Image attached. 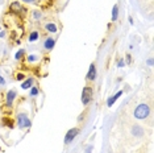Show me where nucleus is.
<instances>
[{
	"mask_svg": "<svg viewBox=\"0 0 154 153\" xmlns=\"http://www.w3.org/2000/svg\"><path fill=\"white\" fill-rule=\"evenodd\" d=\"M149 114H150V107L148 106V104H138L137 106V108L134 109V112H133V116H134L136 119H138V120H144V119H146L149 116Z\"/></svg>",
	"mask_w": 154,
	"mask_h": 153,
	"instance_id": "f257e3e1",
	"label": "nucleus"
},
{
	"mask_svg": "<svg viewBox=\"0 0 154 153\" xmlns=\"http://www.w3.org/2000/svg\"><path fill=\"white\" fill-rule=\"evenodd\" d=\"M92 98H94L92 87H90V86H84L83 90H82V103H83V106H87V104L92 100Z\"/></svg>",
	"mask_w": 154,
	"mask_h": 153,
	"instance_id": "f03ea898",
	"label": "nucleus"
},
{
	"mask_svg": "<svg viewBox=\"0 0 154 153\" xmlns=\"http://www.w3.org/2000/svg\"><path fill=\"white\" fill-rule=\"evenodd\" d=\"M31 119H29V116L26 115L25 112H20L19 115H17V125H19V128H29L31 127Z\"/></svg>",
	"mask_w": 154,
	"mask_h": 153,
	"instance_id": "7ed1b4c3",
	"label": "nucleus"
},
{
	"mask_svg": "<svg viewBox=\"0 0 154 153\" xmlns=\"http://www.w3.org/2000/svg\"><path fill=\"white\" fill-rule=\"evenodd\" d=\"M78 135H79V129H78V128H71V129H69L67 133H66V136H65V144H66V145H67V144H70L71 141H73L75 137H77Z\"/></svg>",
	"mask_w": 154,
	"mask_h": 153,
	"instance_id": "20e7f679",
	"label": "nucleus"
},
{
	"mask_svg": "<svg viewBox=\"0 0 154 153\" xmlns=\"http://www.w3.org/2000/svg\"><path fill=\"white\" fill-rule=\"evenodd\" d=\"M16 95H17L16 90H9L8 92H7V95H5V103H7V106H8V108H11V107H12V103H13V100H15Z\"/></svg>",
	"mask_w": 154,
	"mask_h": 153,
	"instance_id": "39448f33",
	"label": "nucleus"
},
{
	"mask_svg": "<svg viewBox=\"0 0 154 153\" xmlns=\"http://www.w3.org/2000/svg\"><path fill=\"white\" fill-rule=\"evenodd\" d=\"M86 79L87 81H95L96 79V66H95V63H91V65H90V69H88L87 75H86Z\"/></svg>",
	"mask_w": 154,
	"mask_h": 153,
	"instance_id": "423d86ee",
	"label": "nucleus"
},
{
	"mask_svg": "<svg viewBox=\"0 0 154 153\" xmlns=\"http://www.w3.org/2000/svg\"><path fill=\"white\" fill-rule=\"evenodd\" d=\"M9 12L11 13H19L20 11H21V4L19 3V1H12V3L9 4Z\"/></svg>",
	"mask_w": 154,
	"mask_h": 153,
	"instance_id": "0eeeda50",
	"label": "nucleus"
},
{
	"mask_svg": "<svg viewBox=\"0 0 154 153\" xmlns=\"http://www.w3.org/2000/svg\"><path fill=\"white\" fill-rule=\"evenodd\" d=\"M54 45H56V40H54L53 37H47L46 40H45V42H43V49L52 50L53 48H54Z\"/></svg>",
	"mask_w": 154,
	"mask_h": 153,
	"instance_id": "6e6552de",
	"label": "nucleus"
},
{
	"mask_svg": "<svg viewBox=\"0 0 154 153\" xmlns=\"http://www.w3.org/2000/svg\"><path fill=\"white\" fill-rule=\"evenodd\" d=\"M121 95H123V91H117V92H116L115 95H112L111 98H108V100H107V106H108V107H112V106H113V103L116 102L117 99H119V98L121 97Z\"/></svg>",
	"mask_w": 154,
	"mask_h": 153,
	"instance_id": "1a4fd4ad",
	"label": "nucleus"
},
{
	"mask_svg": "<svg viewBox=\"0 0 154 153\" xmlns=\"http://www.w3.org/2000/svg\"><path fill=\"white\" fill-rule=\"evenodd\" d=\"M33 82H34V78L25 79V81L21 83V88H22V90H28V88H31L32 86H33Z\"/></svg>",
	"mask_w": 154,
	"mask_h": 153,
	"instance_id": "9d476101",
	"label": "nucleus"
},
{
	"mask_svg": "<svg viewBox=\"0 0 154 153\" xmlns=\"http://www.w3.org/2000/svg\"><path fill=\"white\" fill-rule=\"evenodd\" d=\"M132 133L134 135V136H137V137H141L142 135H144V129H142V127H140V125H134L132 128Z\"/></svg>",
	"mask_w": 154,
	"mask_h": 153,
	"instance_id": "9b49d317",
	"label": "nucleus"
},
{
	"mask_svg": "<svg viewBox=\"0 0 154 153\" xmlns=\"http://www.w3.org/2000/svg\"><path fill=\"white\" fill-rule=\"evenodd\" d=\"M45 29H46L47 32H52V33H56L58 29H57V25L54 24V22H46L45 24Z\"/></svg>",
	"mask_w": 154,
	"mask_h": 153,
	"instance_id": "f8f14e48",
	"label": "nucleus"
},
{
	"mask_svg": "<svg viewBox=\"0 0 154 153\" xmlns=\"http://www.w3.org/2000/svg\"><path fill=\"white\" fill-rule=\"evenodd\" d=\"M117 17H119V5L115 4L113 8H112V21H116Z\"/></svg>",
	"mask_w": 154,
	"mask_h": 153,
	"instance_id": "ddd939ff",
	"label": "nucleus"
},
{
	"mask_svg": "<svg viewBox=\"0 0 154 153\" xmlns=\"http://www.w3.org/2000/svg\"><path fill=\"white\" fill-rule=\"evenodd\" d=\"M38 37H40V33H38L37 31H34V32H32L31 35H29L28 40H29V42H34V41L38 40Z\"/></svg>",
	"mask_w": 154,
	"mask_h": 153,
	"instance_id": "4468645a",
	"label": "nucleus"
},
{
	"mask_svg": "<svg viewBox=\"0 0 154 153\" xmlns=\"http://www.w3.org/2000/svg\"><path fill=\"white\" fill-rule=\"evenodd\" d=\"M24 54H25V50L24 49H20V50H17V52H16L15 58L16 59H21L22 57H24Z\"/></svg>",
	"mask_w": 154,
	"mask_h": 153,
	"instance_id": "2eb2a0df",
	"label": "nucleus"
},
{
	"mask_svg": "<svg viewBox=\"0 0 154 153\" xmlns=\"http://www.w3.org/2000/svg\"><path fill=\"white\" fill-rule=\"evenodd\" d=\"M29 94H31V97H37V95L40 94V91H38L37 87H33V86H32V87H31V92H29Z\"/></svg>",
	"mask_w": 154,
	"mask_h": 153,
	"instance_id": "dca6fc26",
	"label": "nucleus"
},
{
	"mask_svg": "<svg viewBox=\"0 0 154 153\" xmlns=\"http://www.w3.org/2000/svg\"><path fill=\"white\" fill-rule=\"evenodd\" d=\"M38 59V56H36V54H31V56L26 57V61L28 62H34V61H37Z\"/></svg>",
	"mask_w": 154,
	"mask_h": 153,
	"instance_id": "f3484780",
	"label": "nucleus"
},
{
	"mask_svg": "<svg viewBox=\"0 0 154 153\" xmlns=\"http://www.w3.org/2000/svg\"><path fill=\"white\" fill-rule=\"evenodd\" d=\"M33 17L36 20H40L41 17H42V15H41V12H38V11H34V12H33Z\"/></svg>",
	"mask_w": 154,
	"mask_h": 153,
	"instance_id": "a211bd4d",
	"label": "nucleus"
},
{
	"mask_svg": "<svg viewBox=\"0 0 154 153\" xmlns=\"http://www.w3.org/2000/svg\"><path fill=\"white\" fill-rule=\"evenodd\" d=\"M124 66H125V61H124V58H120L117 61V67H124Z\"/></svg>",
	"mask_w": 154,
	"mask_h": 153,
	"instance_id": "6ab92c4d",
	"label": "nucleus"
},
{
	"mask_svg": "<svg viewBox=\"0 0 154 153\" xmlns=\"http://www.w3.org/2000/svg\"><path fill=\"white\" fill-rule=\"evenodd\" d=\"M24 77H25V75L22 74V73H19V74L16 75V79H17V81H22V79H24Z\"/></svg>",
	"mask_w": 154,
	"mask_h": 153,
	"instance_id": "aec40b11",
	"label": "nucleus"
},
{
	"mask_svg": "<svg viewBox=\"0 0 154 153\" xmlns=\"http://www.w3.org/2000/svg\"><path fill=\"white\" fill-rule=\"evenodd\" d=\"M92 149H94L92 145H88V147L86 148V153H92Z\"/></svg>",
	"mask_w": 154,
	"mask_h": 153,
	"instance_id": "412c9836",
	"label": "nucleus"
},
{
	"mask_svg": "<svg viewBox=\"0 0 154 153\" xmlns=\"http://www.w3.org/2000/svg\"><path fill=\"white\" fill-rule=\"evenodd\" d=\"M4 84H5V79H4L3 77L0 75V86H4Z\"/></svg>",
	"mask_w": 154,
	"mask_h": 153,
	"instance_id": "4be33fe9",
	"label": "nucleus"
},
{
	"mask_svg": "<svg viewBox=\"0 0 154 153\" xmlns=\"http://www.w3.org/2000/svg\"><path fill=\"white\" fill-rule=\"evenodd\" d=\"M148 65L149 66H153V58H149L148 59Z\"/></svg>",
	"mask_w": 154,
	"mask_h": 153,
	"instance_id": "5701e85b",
	"label": "nucleus"
},
{
	"mask_svg": "<svg viewBox=\"0 0 154 153\" xmlns=\"http://www.w3.org/2000/svg\"><path fill=\"white\" fill-rule=\"evenodd\" d=\"M22 1H25V3H28V4H32V3H34V0H22Z\"/></svg>",
	"mask_w": 154,
	"mask_h": 153,
	"instance_id": "b1692460",
	"label": "nucleus"
},
{
	"mask_svg": "<svg viewBox=\"0 0 154 153\" xmlns=\"http://www.w3.org/2000/svg\"><path fill=\"white\" fill-rule=\"evenodd\" d=\"M126 61H128V62H130V61H132V57H130V54H128V56H126Z\"/></svg>",
	"mask_w": 154,
	"mask_h": 153,
	"instance_id": "393cba45",
	"label": "nucleus"
},
{
	"mask_svg": "<svg viewBox=\"0 0 154 153\" xmlns=\"http://www.w3.org/2000/svg\"><path fill=\"white\" fill-rule=\"evenodd\" d=\"M4 36H5V33H4V32H0V37H4Z\"/></svg>",
	"mask_w": 154,
	"mask_h": 153,
	"instance_id": "a878e982",
	"label": "nucleus"
}]
</instances>
